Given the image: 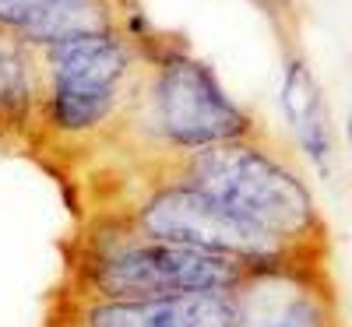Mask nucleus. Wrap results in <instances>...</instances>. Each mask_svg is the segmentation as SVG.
<instances>
[{
    "mask_svg": "<svg viewBox=\"0 0 352 327\" xmlns=\"http://www.w3.org/2000/svg\"><path fill=\"white\" fill-rule=\"evenodd\" d=\"M148 39L152 28L144 25L32 49L36 109L28 152L39 159L50 152L56 169L106 152L148 60Z\"/></svg>",
    "mask_w": 352,
    "mask_h": 327,
    "instance_id": "f257e3e1",
    "label": "nucleus"
},
{
    "mask_svg": "<svg viewBox=\"0 0 352 327\" xmlns=\"http://www.w3.org/2000/svg\"><path fill=\"white\" fill-rule=\"evenodd\" d=\"M254 131H261L257 120L226 92L187 39L152 28L148 60L106 152L120 155L131 172H141Z\"/></svg>",
    "mask_w": 352,
    "mask_h": 327,
    "instance_id": "f03ea898",
    "label": "nucleus"
},
{
    "mask_svg": "<svg viewBox=\"0 0 352 327\" xmlns=\"http://www.w3.org/2000/svg\"><path fill=\"white\" fill-rule=\"evenodd\" d=\"M152 169L197 187L229 215L292 250L314 257L324 250V218L303 172L261 131Z\"/></svg>",
    "mask_w": 352,
    "mask_h": 327,
    "instance_id": "7ed1b4c3",
    "label": "nucleus"
},
{
    "mask_svg": "<svg viewBox=\"0 0 352 327\" xmlns=\"http://www.w3.org/2000/svg\"><path fill=\"white\" fill-rule=\"evenodd\" d=\"M247 271V264L229 257L144 240L124 218L92 212L78 247L67 253V278L60 289L88 300H169L229 292Z\"/></svg>",
    "mask_w": 352,
    "mask_h": 327,
    "instance_id": "20e7f679",
    "label": "nucleus"
},
{
    "mask_svg": "<svg viewBox=\"0 0 352 327\" xmlns=\"http://www.w3.org/2000/svg\"><path fill=\"white\" fill-rule=\"evenodd\" d=\"M99 212L124 218L144 240L229 257L247 267H268V264L314 257L264 236L261 229L240 222L226 207H219L208 194H201L197 187L176 180V176H166L159 169L131 172V190L120 201L102 204Z\"/></svg>",
    "mask_w": 352,
    "mask_h": 327,
    "instance_id": "39448f33",
    "label": "nucleus"
},
{
    "mask_svg": "<svg viewBox=\"0 0 352 327\" xmlns=\"http://www.w3.org/2000/svg\"><path fill=\"white\" fill-rule=\"evenodd\" d=\"M232 327H338V303L320 257L250 267L229 289Z\"/></svg>",
    "mask_w": 352,
    "mask_h": 327,
    "instance_id": "423d86ee",
    "label": "nucleus"
},
{
    "mask_svg": "<svg viewBox=\"0 0 352 327\" xmlns=\"http://www.w3.org/2000/svg\"><path fill=\"white\" fill-rule=\"evenodd\" d=\"M46 327H232L229 292L169 300H88L56 289Z\"/></svg>",
    "mask_w": 352,
    "mask_h": 327,
    "instance_id": "0eeeda50",
    "label": "nucleus"
},
{
    "mask_svg": "<svg viewBox=\"0 0 352 327\" xmlns=\"http://www.w3.org/2000/svg\"><path fill=\"white\" fill-rule=\"evenodd\" d=\"M144 28L141 0H0V32L25 46Z\"/></svg>",
    "mask_w": 352,
    "mask_h": 327,
    "instance_id": "6e6552de",
    "label": "nucleus"
},
{
    "mask_svg": "<svg viewBox=\"0 0 352 327\" xmlns=\"http://www.w3.org/2000/svg\"><path fill=\"white\" fill-rule=\"evenodd\" d=\"M278 109L289 124L292 141L310 159V166L320 176H331V155H335V124L328 113V99L317 84V74L303 56H285V71L278 84Z\"/></svg>",
    "mask_w": 352,
    "mask_h": 327,
    "instance_id": "1a4fd4ad",
    "label": "nucleus"
},
{
    "mask_svg": "<svg viewBox=\"0 0 352 327\" xmlns=\"http://www.w3.org/2000/svg\"><path fill=\"white\" fill-rule=\"evenodd\" d=\"M345 137H349V152H352V116L345 120Z\"/></svg>",
    "mask_w": 352,
    "mask_h": 327,
    "instance_id": "9d476101",
    "label": "nucleus"
}]
</instances>
